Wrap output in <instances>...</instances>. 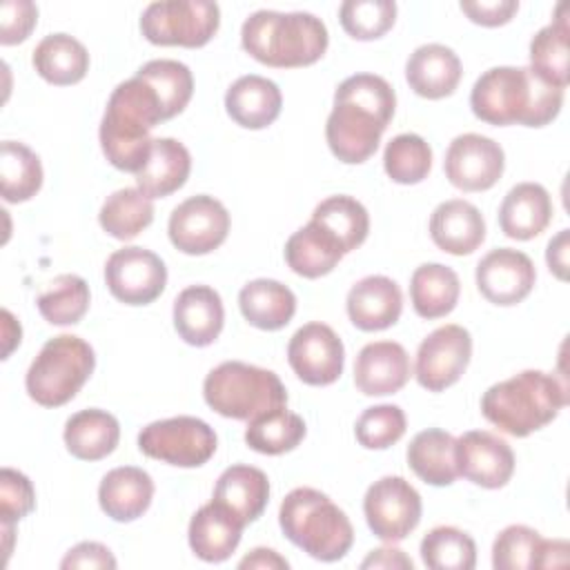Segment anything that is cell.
<instances>
[{"instance_id":"6da1fadb","label":"cell","mask_w":570,"mask_h":570,"mask_svg":"<svg viewBox=\"0 0 570 570\" xmlns=\"http://www.w3.org/2000/svg\"><path fill=\"white\" fill-rule=\"evenodd\" d=\"M396 109L392 85L374 73H354L334 91L325 138L332 154L347 165L365 163L381 142Z\"/></svg>"},{"instance_id":"7a4b0ae2","label":"cell","mask_w":570,"mask_h":570,"mask_svg":"<svg viewBox=\"0 0 570 570\" xmlns=\"http://www.w3.org/2000/svg\"><path fill=\"white\" fill-rule=\"evenodd\" d=\"M563 105V91L541 80L530 67H492L470 94L472 114L488 125L543 127Z\"/></svg>"},{"instance_id":"3957f363","label":"cell","mask_w":570,"mask_h":570,"mask_svg":"<svg viewBox=\"0 0 570 570\" xmlns=\"http://www.w3.org/2000/svg\"><path fill=\"white\" fill-rule=\"evenodd\" d=\"M158 122H163V107L156 91L138 76L120 82L100 122L102 154L116 169L138 174L151 151L149 131Z\"/></svg>"},{"instance_id":"277c9868","label":"cell","mask_w":570,"mask_h":570,"mask_svg":"<svg viewBox=\"0 0 570 570\" xmlns=\"http://www.w3.org/2000/svg\"><path fill=\"white\" fill-rule=\"evenodd\" d=\"M243 49L267 67H307L316 62L330 42L327 27L307 11L252 13L240 29Z\"/></svg>"},{"instance_id":"5b68a950","label":"cell","mask_w":570,"mask_h":570,"mask_svg":"<svg viewBox=\"0 0 570 570\" xmlns=\"http://www.w3.org/2000/svg\"><path fill=\"white\" fill-rule=\"evenodd\" d=\"M566 403V385L554 374L523 370L490 385L481 399V412L505 434L528 436L557 419Z\"/></svg>"},{"instance_id":"8992f818","label":"cell","mask_w":570,"mask_h":570,"mask_svg":"<svg viewBox=\"0 0 570 570\" xmlns=\"http://www.w3.org/2000/svg\"><path fill=\"white\" fill-rule=\"evenodd\" d=\"M283 534L318 561H338L354 543V528L347 514L321 490L296 488L278 510Z\"/></svg>"},{"instance_id":"52a82bcc","label":"cell","mask_w":570,"mask_h":570,"mask_svg":"<svg viewBox=\"0 0 570 570\" xmlns=\"http://www.w3.org/2000/svg\"><path fill=\"white\" fill-rule=\"evenodd\" d=\"M203 396L214 412L236 421H252L287 403L285 385L272 370L243 361H225L214 367L205 376Z\"/></svg>"},{"instance_id":"ba28073f","label":"cell","mask_w":570,"mask_h":570,"mask_svg":"<svg viewBox=\"0 0 570 570\" xmlns=\"http://www.w3.org/2000/svg\"><path fill=\"white\" fill-rule=\"evenodd\" d=\"M96 367L91 345L73 334L49 338L27 370V392L42 407L69 403Z\"/></svg>"},{"instance_id":"9c48e42d","label":"cell","mask_w":570,"mask_h":570,"mask_svg":"<svg viewBox=\"0 0 570 570\" xmlns=\"http://www.w3.org/2000/svg\"><path fill=\"white\" fill-rule=\"evenodd\" d=\"M220 24V9L209 0H160L140 16V31L151 45L203 47Z\"/></svg>"},{"instance_id":"30bf717a","label":"cell","mask_w":570,"mask_h":570,"mask_svg":"<svg viewBox=\"0 0 570 570\" xmlns=\"http://www.w3.org/2000/svg\"><path fill=\"white\" fill-rule=\"evenodd\" d=\"M216 432L196 416H171L145 425L138 434V448L149 459L178 468H198L216 452Z\"/></svg>"},{"instance_id":"8fae6325","label":"cell","mask_w":570,"mask_h":570,"mask_svg":"<svg viewBox=\"0 0 570 570\" xmlns=\"http://www.w3.org/2000/svg\"><path fill=\"white\" fill-rule=\"evenodd\" d=\"M421 494L403 476L374 481L363 499V514L370 530L387 543L403 541L421 521Z\"/></svg>"},{"instance_id":"7c38bea8","label":"cell","mask_w":570,"mask_h":570,"mask_svg":"<svg viewBox=\"0 0 570 570\" xmlns=\"http://www.w3.org/2000/svg\"><path fill=\"white\" fill-rule=\"evenodd\" d=\"M105 281L114 298L125 305H147L167 285V267L158 254L145 247L116 249L105 263Z\"/></svg>"},{"instance_id":"4fadbf2b","label":"cell","mask_w":570,"mask_h":570,"mask_svg":"<svg viewBox=\"0 0 570 570\" xmlns=\"http://www.w3.org/2000/svg\"><path fill=\"white\" fill-rule=\"evenodd\" d=\"M171 245L189 256H203L220 247L229 232V214L220 200L207 194L183 200L169 216Z\"/></svg>"},{"instance_id":"5bb4252c","label":"cell","mask_w":570,"mask_h":570,"mask_svg":"<svg viewBox=\"0 0 570 570\" xmlns=\"http://www.w3.org/2000/svg\"><path fill=\"white\" fill-rule=\"evenodd\" d=\"M472 356V336L461 325H441L428 334L416 352V381L430 392L454 385Z\"/></svg>"},{"instance_id":"9a60e30c","label":"cell","mask_w":570,"mask_h":570,"mask_svg":"<svg viewBox=\"0 0 570 570\" xmlns=\"http://www.w3.org/2000/svg\"><path fill=\"white\" fill-rule=\"evenodd\" d=\"M294 374L307 385H330L343 374L345 347L325 323H307L294 332L287 345Z\"/></svg>"},{"instance_id":"2e32d148","label":"cell","mask_w":570,"mask_h":570,"mask_svg":"<svg viewBox=\"0 0 570 570\" xmlns=\"http://www.w3.org/2000/svg\"><path fill=\"white\" fill-rule=\"evenodd\" d=\"M505 167V156L499 142L481 134L456 136L443 160L448 180L463 191H485L497 185Z\"/></svg>"},{"instance_id":"e0dca14e","label":"cell","mask_w":570,"mask_h":570,"mask_svg":"<svg viewBox=\"0 0 570 570\" xmlns=\"http://www.w3.org/2000/svg\"><path fill=\"white\" fill-rule=\"evenodd\" d=\"M534 281V263L519 249H492L476 265V287L494 305L521 303L532 292Z\"/></svg>"},{"instance_id":"ac0fdd59","label":"cell","mask_w":570,"mask_h":570,"mask_svg":"<svg viewBox=\"0 0 570 570\" xmlns=\"http://www.w3.org/2000/svg\"><path fill=\"white\" fill-rule=\"evenodd\" d=\"M456 470L474 485L503 488L514 472L512 448L488 430H470L456 439Z\"/></svg>"},{"instance_id":"d6986e66","label":"cell","mask_w":570,"mask_h":570,"mask_svg":"<svg viewBox=\"0 0 570 570\" xmlns=\"http://www.w3.org/2000/svg\"><path fill=\"white\" fill-rule=\"evenodd\" d=\"M412 374L410 356L401 343H367L354 363V383L365 396H385L399 392Z\"/></svg>"},{"instance_id":"ffe728a7","label":"cell","mask_w":570,"mask_h":570,"mask_svg":"<svg viewBox=\"0 0 570 570\" xmlns=\"http://www.w3.org/2000/svg\"><path fill=\"white\" fill-rule=\"evenodd\" d=\"M225 323L220 294L209 285L185 287L174 301V327L178 336L194 345H212Z\"/></svg>"},{"instance_id":"44dd1931","label":"cell","mask_w":570,"mask_h":570,"mask_svg":"<svg viewBox=\"0 0 570 570\" xmlns=\"http://www.w3.org/2000/svg\"><path fill=\"white\" fill-rule=\"evenodd\" d=\"M459 56L439 42L416 47L405 62V80L414 94L428 100L450 96L461 80Z\"/></svg>"},{"instance_id":"7402d4cb","label":"cell","mask_w":570,"mask_h":570,"mask_svg":"<svg viewBox=\"0 0 570 570\" xmlns=\"http://www.w3.org/2000/svg\"><path fill=\"white\" fill-rule=\"evenodd\" d=\"M347 316L363 332L394 325L403 309L399 285L387 276H365L347 292Z\"/></svg>"},{"instance_id":"603a6c76","label":"cell","mask_w":570,"mask_h":570,"mask_svg":"<svg viewBox=\"0 0 570 570\" xmlns=\"http://www.w3.org/2000/svg\"><path fill=\"white\" fill-rule=\"evenodd\" d=\"M154 499L151 476L136 465H120L109 470L98 488V503L102 512L120 523H129L147 512Z\"/></svg>"},{"instance_id":"cb8c5ba5","label":"cell","mask_w":570,"mask_h":570,"mask_svg":"<svg viewBox=\"0 0 570 570\" xmlns=\"http://www.w3.org/2000/svg\"><path fill=\"white\" fill-rule=\"evenodd\" d=\"M430 236L439 249L454 256H465L483 243L485 220L472 203L452 198L432 212Z\"/></svg>"},{"instance_id":"d4e9b609","label":"cell","mask_w":570,"mask_h":570,"mask_svg":"<svg viewBox=\"0 0 570 570\" xmlns=\"http://www.w3.org/2000/svg\"><path fill=\"white\" fill-rule=\"evenodd\" d=\"M243 528L245 525L216 501L205 503L189 521V548L198 559L207 563H220L229 559L238 548Z\"/></svg>"},{"instance_id":"484cf974","label":"cell","mask_w":570,"mask_h":570,"mask_svg":"<svg viewBox=\"0 0 570 570\" xmlns=\"http://www.w3.org/2000/svg\"><path fill=\"white\" fill-rule=\"evenodd\" d=\"M550 220L552 200L548 189L539 183L514 185L499 207L501 232L514 240H530L539 236Z\"/></svg>"},{"instance_id":"4316f807","label":"cell","mask_w":570,"mask_h":570,"mask_svg":"<svg viewBox=\"0 0 570 570\" xmlns=\"http://www.w3.org/2000/svg\"><path fill=\"white\" fill-rule=\"evenodd\" d=\"M283 107V96L276 82L249 73L240 76L225 94V109L229 118L245 129L269 127Z\"/></svg>"},{"instance_id":"83f0119b","label":"cell","mask_w":570,"mask_h":570,"mask_svg":"<svg viewBox=\"0 0 570 570\" xmlns=\"http://www.w3.org/2000/svg\"><path fill=\"white\" fill-rule=\"evenodd\" d=\"M243 525L256 521L269 501L267 474L254 465H229L216 481L214 499Z\"/></svg>"},{"instance_id":"f1b7e54d","label":"cell","mask_w":570,"mask_h":570,"mask_svg":"<svg viewBox=\"0 0 570 570\" xmlns=\"http://www.w3.org/2000/svg\"><path fill=\"white\" fill-rule=\"evenodd\" d=\"M191 171V156L176 138H154L142 169L136 174L138 189L149 198H165L178 191Z\"/></svg>"},{"instance_id":"f546056e","label":"cell","mask_w":570,"mask_h":570,"mask_svg":"<svg viewBox=\"0 0 570 570\" xmlns=\"http://www.w3.org/2000/svg\"><path fill=\"white\" fill-rule=\"evenodd\" d=\"M238 307L245 321L258 330H281L296 312L294 292L272 278H256L238 292Z\"/></svg>"},{"instance_id":"4dcf8cb0","label":"cell","mask_w":570,"mask_h":570,"mask_svg":"<svg viewBox=\"0 0 570 570\" xmlns=\"http://www.w3.org/2000/svg\"><path fill=\"white\" fill-rule=\"evenodd\" d=\"M65 445L80 461H98L111 454L120 439V425L114 414L89 407L71 414L65 423Z\"/></svg>"},{"instance_id":"1f68e13d","label":"cell","mask_w":570,"mask_h":570,"mask_svg":"<svg viewBox=\"0 0 570 570\" xmlns=\"http://www.w3.org/2000/svg\"><path fill=\"white\" fill-rule=\"evenodd\" d=\"M568 4L561 2L554 11V20L539 29L530 42V69L557 89H566L570 82V53H568Z\"/></svg>"},{"instance_id":"d6a6232c","label":"cell","mask_w":570,"mask_h":570,"mask_svg":"<svg viewBox=\"0 0 570 570\" xmlns=\"http://www.w3.org/2000/svg\"><path fill=\"white\" fill-rule=\"evenodd\" d=\"M407 465L430 485H450L459 476L456 439L439 428L419 432L407 445Z\"/></svg>"},{"instance_id":"836d02e7","label":"cell","mask_w":570,"mask_h":570,"mask_svg":"<svg viewBox=\"0 0 570 570\" xmlns=\"http://www.w3.org/2000/svg\"><path fill=\"white\" fill-rule=\"evenodd\" d=\"M36 71L51 85H76L89 69L87 47L69 33L45 36L31 56Z\"/></svg>"},{"instance_id":"e575fe53","label":"cell","mask_w":570,"mask_h":570,"mask_svg":"<svg viewBox=\"0 0 570 570\" xmlns=\"http://www.w3.org/2000/svg\"><path fill=\"white\" fill-rule=\"evenodd\" d=\"M461 294L459 276L452 267L441 263L419 265L410 278V298L412 307L421 318H441L448 316Z\"/></svg>"},{"instance_id":"d590c367","label":"cell","mask_w":570,"mask_h":570,"mask_svg":"<svg viewBox=\"0 0 570 570\" xmlns=\"http://www.w3.org/2000/svg\"><path fill=\"white\" fill-rule=\"evenodd\" d=\"M343 256L341 245L314 220L296 229L285 243V261L303 278L330 274Z\"/></svg>"},{"instance_id":"8d00e7d4","label":"cell","mask_w":570,"mask_h":570,"mask_svg":"<svg viewBox=\"0 0 570 570\" xmlns=\"http://www.w3.org/2000/svg\"><path fill=\"white\" fill-rule=\"evenodd\" d=\"M312 220L341 245L343 254L363 245L370 232L367 209L352 196H330L321 200L312 212Z\"/></svg>"},{"instance_id":"74e56055","label":"cell","mask_w":570,"mask_h":570,"mask_svg":"<svg viewBox=\"0 0 570 570\" xmlns=\"http://www.w3.org/2000/svg\"><path fill=\"white\" fill-rule=\"evenodd\" d=\"M98 220L109 236L118 240H131L154 220L151 198L138 187L118 189L102 203Z\"/></svg>"},{"instance_id":"f35d334b","label":"cell","mask_w":570,"mask_h":570,"mask_svg":"<svg viewBox=\"0 0 570 570\" xmlns=\"http://www.w3.org/2000/svg\"><path fill=\"white\" fill-rule=\"evenodd\" d=\"M305 439V421L285 405L254 416L245 430V443L261 454H285Z\"/></svg>"},{"instance_id":"ab89813d","label":"cell","mask_w":570,"mask_h":570,"mask_svg":"<svg viewBox=\"0 0 570 570\" xmlns=\"http://www.w3.org/2000/svg\"><path fill=\"white\" fill-rule=\"evenodd\" d=\"M0 185L7 203H24L42 187V165L24 142L4 140L0 145Z\"/></svg>"},{"instance_id":"60d3db41","label":"cell","mask_w":570,"mask_h":570,"mask_svg":"<svg viewBox=\"0 0 570 570\" xmlns=\"http://www.w3.org/2000/svg\"><path fill=\"white\" fill-rule=\"evenodd\" d=\"M138 78H142L158 96L163 107V120H169L178 116L194 94V76L187 65L169 58H158L145 62L138 71Z\"/></svg>"},{"instance_id":"b9f144b4","label":"cell","mask_w":570,"mask_h":570,"mask_svg":"<svg viewBox=\"0 0 570 570\" xmlns=\"http://www.w3.org/2000/svg\"><path fill=\"white\" fill-rule=\"evenodd\" d=\"M421 559L432 570H472L476 546L468 532L454 525H436L421 541Z\"/></svg>"},{"instance_id":"7bdbcfd3","label":"cell","mask_w":570,"mask_h":570,"mask_svg":"<svg viewBox=\"0 0 570 570\" xmlns=\"http://www.w3.org/2000/svg\"><path fill=\"white\" fill-rule=\"evenodd\" d=\"M89 309V285L76 274L56 276L38 296V312L51 325H73Z\"/></svg>"},{"instance_id":"ee69618b","label":"cell","mask_w":570,"mask_h":570,"mask_svg":"<svg viewBox=\"0 0 570 570\" xmlns=\"http://www.w3.org/2000/svg\"><path fill=\"white\" fill-rule=\"evenodd\" d=\"M383 167L394 183L416 185L432 169V149L419 134H399L383 151Z\"/></svg>"},{"instance_id":"f6af8a7d","label":"cell","mask_w":570,"mask_h":570,"mask_svg":"<svg viewBox=\"0 0 570 570\" xmlns=\"http://www.w3.org/2000/svg\"><path fill=\"white\" fill-rule=\"evenodd\" d=\"M341 27L354 40H376L387 33L396 20L392 0H345L338 9Z\"/></svg>"},{"instance_id":"bcb514c9","label":"cell","mask_w":570,"mask_h":570,"mask_svg":"<svg viewBox=\"0 0 570 570\" xmlns=\"http://www.w3.org/2000/svg\"><path fill=\"white\" fill-rule=\"evenodd\" d=\"M356 441L367 450H385L405 434V414L399 405L383 403L363 410L354 425Z\"/></svg>"},{"instance_id":"7dc6e473","label":"cell","mask_w":570,"mask_h":570,"mask_svg":"<svg viewBox=\"0 0 570 570\" xmlns=\"http://www.w3.org/2000/svg\"><path fill=\"white\" fill-rule=\"evenodd\" d=\"M541 537L528 525H508L492 543V566L497 570H528L537 566Z\"/></svg>"},{"instance_id":"c3c4849f","label":"cell","mask_w":570,"mask_h":570,"mask_svg":"<svg viewBox=\"0 0 570 570\" xmlns=\"http://www.w3.org/2000/svg\"><path fill=\"white\" fill-rule=\"evenodd\" d=\"M36 508V490L31 481L13 470L2 468L0 472V521L2 528H13L16 521L27 517Z\"/></svg>"},{"instance_id":"681fc988","label":"cell","mask_w":570,"mask_h":570,"mask_svg":"<svg viewBox=\"0 0 570 570\" xmlns=\"http://www.w3.org/2000/svg\"><path fill=\"white\" fill-rule=\"evenodd\" d=\"M38 22V9L29 0H7L0 4V42L18 45L29 38Z\"/></svg>"},{"instance_id":"f907efd6","label":"cell","mask_w":570,"mask_h":570,"mask_svg":"<svg viewBox=\"0 0 570 570\" xmlns=\"http://www.w3.org/2000/svg\"><path fill=\"white\" fill-rule=\"evenodd\" d=\"M461 11L476 24L483 27H499L512 20L519 9L517 0H476V2H461Z\"/></svg>"},{"instance_id":"816d5d0a","label":"cell","mask_w":570,"mask_h":570,"mask_svg":"<svg viewBox=\"0 0 570 570\" xmlns=\"http://www.w3.org/2000/svg\"><path fill=\"white\" fill-rule=\"evenodd\" d=\"M60 568H116V559L107 546L98 541H82L65 554Z\"/></svg>"},{"instance_id":"f5cc1de1","label":"cell","mask_w":570,"mask_h":570,"mask_svg":"<svg viewBox=\"0 0 570 570\" xmlns=\"http://www.w3.org/2000/svg\"><path fill=\"white\" fill-rule=\"evenodd\" d=\"M546 261L550 272H554V276L559 281L568 278V229H561L546 249Z\"/></svg>"},{"instance_id":"db71d44e","label":"cell","mask_w":570,"mask_h":570,"mask_svg":"<svg viewBox=\"0 0 570 570\" xmlns=\"http://www.w3.org/2000/svg\"><path fill=\"white\" fill-rule=\"evenodd\" d=\"M361 568H405V570H412L414 563L399 548H376L363 559Z\"/></svg>"},{"instance_id":"11a10c76","label":"cell","mask_w":570,"mask_h":570,"mask_svg":"<svg viewBox=\"0 0 570 570\" xmlns=\"http://www.w3.org/2000/svg\"><path fill=\"white\" fill-rule=\"evenodd\" d=\"M238 568H256V570H287L289 563L274 550L269 548H254L247 557L238 561Z\"/></svg>"},{"instance_id":"9f6ffc18","label":"cell","mask_w":570,"mask_h":570,"mask_svg":"<svg viewBox=\"0 0 570 570\" xmlns=\"http://www.w3.org/2000/svg\"><path fill=\"white\" fill-rule=\"evenodd\" d=\"M568 552H570L568 541H563V539H552V541L541 539L539 554H537V566H534V568L566 566V563H568Z\"/></svg>"},{"instance_id":"6f0895ef","label":"cell","mask_w":570,"mask_h":570,"mask_svg":"<svg viewBox=\"0 0 570 570\" xmlns=\"http://www.w3.org/2000/svg\"><path fill=\"white\" fill-rule=\"evenodd\" d=\"M20 325L13 321L9 309H2V341H4V350H2V358H7L11 354V350L20 343Z\"/></svg>"}]
</instances>
